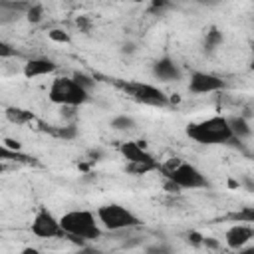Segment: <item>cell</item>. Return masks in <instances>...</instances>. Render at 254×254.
<instances>
[{"label": "cell", "instance_id": "cell-1", "mask_svg": "<svg viewBox=\"0 0 254 254\" xmlns=\"http://www.w3.org/2000/svg\"><path fill=\"white\" fill-rule=\"evenodd\" d=\"M185 133L198 145H226L234 141L228 119L224 115H212L200 121H192L185 127Z\"/></svg>", "mask_w": 254, "mask_h": 254}, {"label": "cell", "instance_id": "cell-2", "mask_svg": "<svg viewBox=\"0 0 254 254\" xmlns=\"http://www.w3.org/2000/svg\"><path fill=\"white\" fill-rule=\"evenodd\" d=\"M60 226L65 236H71L79 242H91L101 238V226L95 218V212L87 208H71L60 216Z\"/></svg>", "mask_w": 254, "mask_h": 254}, {"label": "cell", "instance_id": "cell-3", "mask_svg": "<svg viewBox=\"0 0 254 254\" xmlns=\"http://www.w3.org/2000/svg\"><path fill=\"white\" fill-rule=\"evenodd\" d=\"M163 173V177L175 187V189H204L208 187L206 177L192 165L181 159H171L165 165H159V169Z\"/></svg>", "mask_w": 254, "mask_h": 254}, {"label": "cell", "instance_id": "cell-4", "mask_svg": "<svg viewBox=\"0 0 254 254\" xmlns=\"http://www.w3.org/2000/svg\"><path fill=\"white\" fill-rule=\"evenodd\" d=\"M48 99L62 107H79L89 101V91L81 87L73 77L58 75L48 87Z\"/></svg>", "mask_w": 254, "mask_h": 254}, {"label": "cell", "instance_id": "cell-5", "mask_svg": "<svg viewBox=\"0 0 254 254\" xmlns=\"http://www.w3.org/2000/svg\"><path fill=\"white\" fill-rule=\"evenodd\" d=\"M95 218L99 222L101 228L109 230V232H119V230H129V228H137L143 224V220L127 206L119 204V202H107L101 204L95 212Z\"/></svg>", "mask_w": 254, "mask_h": 254}, {"label": "cell", "instance_id": "cell-6", "mask_svg": "<svg viewBox=\"0 0 254 254\" xmlns=\"http://www.w3.org/2000/svg\"><path fill=\"white\" fill-rule=\"evenodd\" d=\"M117 87L125 91V95L129 99H133L135 103L147 105V107H167L169 105V97L163 89H159L153 83L147 81H117Z\"/></svg>", "mask_w": 254, "mask_h": 254}, {"label": "cell", "instance_id": "cell-7", "mask_svg": "<svg viewBox=\"0 0 254 254\" xmlns=\"http://www.w3.org/2000/svg\"><path fill=\"white\" fill-rule=\"evenodd\" d=\"M119 153L129 163V171H133V173L141 175V173L159 169V163L155 161V157L139 141H125V143H121L119 145Z\"/></svg>", "mask_w": 254, "mask_h": 254}, {"label": "cell", "instance_id": "cell-8", "mask_svg": "<svg viewBox=\"0 0 254 254\" xmlns=\"http://www.w3.org/2000/svg\"><path fill=\"white\" fill-rule=\"evenodd\" d=\"M30 230L38 238H58L64 236L60 226V216H56L48 206H40L30 222Z\"/></svg>", "mask_w": 254, "mask_h": 254}, {"label": "cell", "instance_id": "cell-9", "mask_svg": "<svg viewBox=\"0 0 254 254\" xmlns=\"http://www.w3.org/2000/svg\"><path fill=\"white\" fill-rule=\"evenodd\" d=\"M226 87V81L210 71H200L194 69L189 75V91L192 95H204V93H214V91H222Z\"/></svg>", "mask_w": 254, "mask_h": 254}, {"label": "cell", "instance_id": "cell-10", "mask_svg": "<svg viewBox=\"0 0 254 254\" xmlns=\"http://www.w3.org/2000/svg\"><path fill=\"white\" fill-rule=\"evenodd\" d=\"M254 238V228L252 224H242V222H236L232 224L226 232H224V244L230 248V250H240L244 246H248Z\"/></svg>", "mask_w": 254, "mask_h": 254}, {"label": "cell", "instance_id": "cell-11", "mask_svg": "<svg viewBox=\"0 0 254 254\" xmlns=\"http://www.w3.org/2000/svg\"><path fill=\"white\" fill-rule=\"evenodd\" d=\"M151 71H153L155 79H159V81H179L181 75H183L179 64L169 56H163V58L155 60Z\"/></svg>", "mask_w": 254, "mask_h": 254}, {"label": "cell", "instance_id": "cell-12", "mask_svg": "<svg viewBox=\"0 0 254 254\" xmlns=\"http://www.w3.org/2000/svg\"><path fill=\"white\" fill-rule=\"evenodd\" d=\"M58 71V64L50 58H32L24 64L22 73L26 79H36V77H44V75H52Z\"/></svg>", "mask_w": 254, "mask_h": 254}, {"label": "cell", "instance_id": "cell-13", "mask_svg": "<svg viewBox=\"0 0 254 254\" xmlns=\"http://www.w3.org/2000/svg\"><path fill=\"white\" fill-rule=\"evenodd\" d=\"M228 119V127H230V133L234 137V141H244L252 135V129H250V123L242 117V115H234V117H226Z\"/></svg>", "mask_w": 254, "mask_h": 254}, {"label": "cell", "instance_id": "cell-14", "mask_svg": "<svg viewBox=\"0 0 254 254\" xmlns=\"http://www.w3.org/2000/svg\"><path fill=\"white\" fill-rule=\"evenodd\" d=\"M6 119L12 121V123H16V125H28L36 117L28 109H22V107H6Z\"/></svg>", "mask_w": 254, "mask_h": 254}, {"label": "cell", "instance_id": "cell-15", "mask_svg": "<svg viewBox=\"0 0 254 254\" xmlns=\"http://www.w3.org/2000/svg\"><path fill=\"white\" fill-rule=\"evenodd\" d=\"M0 161H2V163H4V161H16V163H26V165L36 163L34 157H30V155H26V153H22V151H12V149H8L2 141H0Z\"/></svg>", "mask_w": 254, "mask_h": 254}, {"label": "cell", "instance_id": "cell-16", "mask_svg": "<svg viewBox=\"0 0 254 254\" xmlns=\"http://www.w3.org/2000/svg\"><path fill=\"white\" fill-rule=\"evenodd\" d=\"M111 127L117 131H129V129H135V119L129 115H117L111 119Z\"/></svg>", "mask_w": 254, "mask_h": 254}, {"label": "cell", "instance_id": "cell-17", "mask_svg": "<svg viewBox=\"0 0 254 254\" xmlns=\"http://www.w3.org/2000/svg\"><path fill=\"white\" fill-rule=\"evenodd\" d=\"M48 36H50V40H52V42H58V44H69V34H67V32H64V30L54 28V30H50V32H48Z\"/></svg>", "mask_w": 254, "mask_h": 254}, {"label": "cell", "instance_id": "cell-18", "mask_svg": "<svg viewBox=\"0 0 254 254\" xmlns=\"http://www.w3.org/2000/svg\"><path fill=\"white\" fill-rule=\"evenodd\" d=\"M42 14H44V10H42V6H40V4H32V6H28V10H26L28 20H30V22H34V24L42 20Z\"/></svg>", "mask_w": 254, "mask_h": 254}, {"label": "cell", "instance_id": "cell-19", "mask_svg": "<svg viewBox=\"0 0 254 254\" xmlns=\"http://www.w3.org/2000/svg\"><path fill=\"white\" fill-rule=\"evenodd\" d=\"M14 56H18L16 48H14L12 44L0 40V60H8V58H14Z\"/></svg>", "mask_w": 254, "mask_h": 254}, {"label": "cell", "instance_id": "cell-20", "mask_svg": "<svg viewBox=\"0 0 254 254\" xmlns=\"http://www.w3.org/2000/svg\"><path fill=\"white\" fill-rule=\"evenodd\" d=\"M220 40H222V36H220L216 30H210V32L206 34V42H204V46H206L208 50H212L214 46H218V44H220Z\"/></svg>", "mask_w": 254, "mask_h": 254}, {"label": "cell", "instance_id": "cell-21", "mask_svg": "<svg viewBox=\"0 0 254 254\" xmlns=\"http://www.w3.org/2000/svg\"><path fill=\"white\" fill-rule=\"evenodd\" d=\"M71 77H73V79H75V81H77V83H79L81 87H85L87 91H91V85H93V79H91L89 75H85V73H73Z\"/></svg>", "mask_w": 254, "mask_h": 254}, {"label": "cell", "instance_id": "cell-22", "mask_svg": "<svg viewBox=\"0 0 254 254\" xmlns=\"http://www.w3.org/2000/svg\"><path fill=\"white\" fill-rule=\"evenodd\" d=\"M147 254H175V252L167 244H155V246H149L147 248Z\"/></svg>", "mask_w": 254, "mask_h": 254}, {"label": "cell", "instance_id": "cell-23", "mask_svg": "<svg viewBox=\"0 0 254 254\" xmlns=\"http://www.w3.org/2000/svg\"><path fill=\"white\" fill-rule=\"evenodd\" d=\"M2 143H4V145H6L8 149H12V151H22L20 143H18V141H14V139H4Z\"/></svg>", "mask_w": 254, "mask_h": 254}, {"label": "cell", "instance_id": "cell-24", "mask_svg": "<svg viewBox=\"0 0 254 254\" xmlns=\"http://www.w3.org/2000/svg\"><path fill=\"white\" fill-rule=\"evenodd\" d=\"M236 254H254V246H252V244H248V246H244V248L236 250Z\"/></svg>", "mask_w": 254, "mask_h": 254}, {"label": "cell", "instance_id": "cell-25", "mask_svg": "<svg viewBox=\"0 0 254 254\" xmlns=\"http://www.w3.org/2000/svg\"><path fill=\"white\" fill-rule=\"evenodd\" d=\"M20 254H40V250H38V248H34V246H26V248H22V250H20Z\"/></svg>", "mask_w": 254, "mask_h": 254}, {"label": "cell", "instance_id": "cell-26", "mask_svg": "<svg viewBox=\"0 0 254 254\" xmlns=\"http://www.w3.org/2000/svg\"><path fill=\"white\" fill-rule=\"evenodd\" d=\"M73 254H91L89 250H77V252H73Z\"/></svg>", "mask_w": 254, "mask_h": 254}, {"label": "cell", "instance_id": "cell-27", "mask_svg": "<svg viewBox=\"0 0 254 254\" xmlns=\"http://www.w3.org/2000/svg\"><path fill=\"white\" fill-rule=\"evenodd\" d=\"M2 171H6V165H4L2 161H0V173H2Z\"/></svg>", "mask_w": 254, "mask_h": 254}]
</instances>
